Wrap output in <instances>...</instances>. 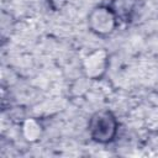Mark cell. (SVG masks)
<instances>
[{
  "label": "cell",
  "mask_w": 158,
  "mask_h": 158,
  "mask_svg": "<svg viewBox=\"0 0 158 158\" xmlns=\"http://www.w3.org/2000/svg\"><path fill=\"white\" fill-rule=\"evenodd\" d=\"M118 120L116 115L105 109L95 111L88 121V133L93 142L98 144L112 143L118 133Z\"/></svg>",
  "instance_id": "6da1fadb"
},
{
  "label": "cell",
  "mask_w": 158,
  "mask_h": 158,
  "mask_svg": "<svg viewBox=\"0 0 158 158\" xmlns=\"http://www.w3.org/2000/svg\"><path fill=\"white\" fill-rule=\"evenodd\" d=\"M120 21L109 4L95 5L86 16L88 30L98 37H109L118 27Z\"/></svg>",
  "instance_id": "7a4b0ae2"
},
{
  "label": "cell",
  "mask_w": 158,
  "mask_h": 158,
  "mask_svg": "<svg viewBox=\"0 0 158 158\" xmlns=\"http://www.w3.org/2000/svg\"><path fill=\"white\" fill-rule=\"evenodd\" d=\"M80 68L86 79L102 80L110 68V53L106 48H94L83 57Z\"/></svg>",
  "instance_id": "3957f363"
},
{
  "label": "cell",
  "mask_w": 158,
  "mask_h": 158,
  "mask_svg": "<svg viewBox=\"0 0 158 158\" xmlns=\"http://www.w3.org/2000/svg\"><path fill=\"white\" fill-rule=\"evenodd\" d=\"M44 125L38 117H25L20 122V135L26 143L33 144L42 139Z\"/></svg>",
  "instance_id": "277c9868"
},
{
  "label": "cell",
  "mask_w": 158,
  "mask_h": 158,
  "mask_svg": "<svg viewBox=\"0 0 158 158\" xmlns=\"http://www.w3.org/2000/svg\"><path fill=\"white\" fill-rule=\"evenodd\" d=\"M138 0H110L109 6L112 9L115 15L117 16L120 23H128L132 21L136 10H137Z\"/></svg>",
  "instance_id": "5b68a950"
},
{
  "label": "cell",
  "mask_w": 158,
  "mask_h": 158,
  "mask_svg": "<svg viewBox=\"0 0 158 158\" xmlns=\"http://www.w3.org/2000/svg\"><path fill=\"white\" fill-rule=\"evenodd\" d=\"M143 122L147 131L158 133V107H153L148 110L143 118Z\"/></svg>",
  "instance_id": "8992f818"
},
{
  "label": "cell",
  "mask_w": 158,
  "mask_h": 158,
  "mask_svg": "<svg viewBox=\"0 0 158 158\" xmlns=\"http://www.w3.org/2000/svg\"><path fill=\"white\" fill-rule=\"evenodd\" d=\"M47 2L53 11H60L68 4V0H47Z\"/></svg>",
  "instance_id": "52a82bcc"
}]
</instances>
